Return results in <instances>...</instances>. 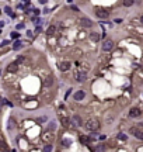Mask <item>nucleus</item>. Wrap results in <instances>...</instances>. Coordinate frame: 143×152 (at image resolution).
<instances>
[{
    "label": "nucleus",
    "mask_w": 143,
    "mask_h": 152,
    "mask_svg": "<svg viewBox=\"0 0 143 152\" xmlns=\"http://www.w3.org/2000/svg\"><path fill=\"white\" fill-rule=\"evenodd\" d=\"M86 128H87V131H97V129L100 128V121L95 120V118L88 120L86 123Z\"/></svg>",
    "instance_id": "nucleus-1"
},
{
    "label": "nucleus",
    "mask_w": 143,
    "mask_h": 152,
    "mask_svg": "<svg viewBox=\"0 0 143 152\" xmlns=\"http://www.w3.org/2000/svg\"><path fill=\"white\" fill-rule=\"evenodd\" d=\"M95 16H97L98 18H107V17L109 16V11L104 10V9H98V10L95 11Z\"/></svg>",
    "instance_id": "nucleus-2"
},
{
    "label": "nucleus",
    "mask_w": 143,
    "mask_h": 152,
    "mask_svg": "<svg viewBox=\"0 0 143 152\" xmlns=\"http://www.w3.org/2000/svg\"><path fill=\"white\" fill-rule=\"evenodd\" d=\"M75 79L77 80V82H86L87 73L86 72H76L75 73Z\"/></svg>",
    "instance_id": "nucleus-3"
},
{
    "label": "nucleus",
    "mask_w": 143,
    "mask_h": 152,
    "mask_svg": "<svg viewBox=\"0 0 143 152\" xmlns=\"http://www.w3.org/2000/svg\"><path fill=\"white\" fill-rule=\"evenodd\" d=\"M112 48H114V41H111V39L104 41V44H103V49L104 51H111Z\"/></svg>",
    "instance_id": "nucleus-4"
},
{
    "label": "nucleus",
    "mask_w": 143,
    "mask_h": 152,
    "mask_svg": "<svg viewBox=\"0 0 143 152\" xmlns=\"http://www.w3.org/2000/svg\"><path fill=\"white\" fill-rule=\"evenodd\" d=\"M131 134H133L137 140L143 141V132H142V131H139L137 128H135V127H133V128H131Z\"/></svg>",
    "instance_id": "nucleus-5"
},
{
    "label": "nucleus",
    "mask_w": 143,
    "mask_h": 152,
    "mask_svg": "<svg viewBox=\"0 0 143 152\" xmlns=\"http://www.w3.org/2000/svg\"><path fill=\"white\" fill-rule=\"evenodd\" d=\"M52 84H53V76H46L45 79H44V87H51Z\"/></svg>",
    "instance_id": "nucleus-6"
},
{
    "label": "nucleus",
    "mask_w": 143,
    "mask_h": 152,
    "mask_svg": "<svg viewBox=\"0 0 143 152\" xmlns=\"http://www.w3.org/2000/svg\"><path fill=\"white\" fill-rule=\"evenodd\" d=\"M72 121H73V124H75L76 127H80V125H83V121H81L80 116H73V117H72Z\"/></svg>",
    "instance_id": "nucleus-7"
},
{
    "label": "nucleus",
    "mask_w": 143,
    "mask_h": 152,
    "mask_svg": "<svg viewBox=\"0 0 143 152\" xmlns=\"http://www.w3.org/2000/svg\"><path fill=\"white\" fill-rule=\"evenodd\" d=\"M59 69H60L62 72L69 70V69H70V62H60V63H59Z\"/></svg>",
    "instance_id": "nucleus-8"
},
{
    "label": "nucleus",
    "mask_w": 143,
    "mask_h": 152,
    "mask_svg": "<svg viewBox=\"0 0 143 152\" xmlns=\"http://www.w3.org/2000/svg\"><path fill=\"white\" fill-rule=\"evenodd\" d=\"M80 23H81V25H83V27H86V28H88V27H91V25H93V21L90 20V18H81Z\"/></svg>",
    "instance_id": "nucleus-9"
},
{
    "label": "nucleus",
    "mask_w": 143,
    "mask_h": 152,
    "mask_svg": "<svg viewBox=\"0 0 143 152\" xmlns=\"http://www.w3.org/2000/svg\"><path fill=\"white\" fill-rule=\"evenodd\" d=\"M52 138H53V134H51V129H49L48 132H45V134L42 135V140L45 141V142H51Z\"/></svg>",
    "instance_id": "nucleus-10"
},
{
    "label": "nucleus",
    "mask_w": 143,
    "mask_h": 152,
    "mask_svg": "<svg viewBox=\"0 0 143 152\" xmlns=\"http://www.w3.org/2000/svg\"><path fill=\"white\" fill-rule=\"evenodd\" d=\"M7 70H9V72H17L18 70V65H17V62H13V63H10V65H9V66H7Z\"/></svg>",
    "instance_id": "nucleus-11"
},
{
    "label": "nucleus",
    "mask_w": 143,
    "mask_h": 152,
    "mask_svg": "<svg viewBox=\"0 0 143 152\" xmlns=\"http://www.w3.org/2000/svg\"><path fill=\"white\" fill-rule=\"evenodd\" d=\"M84 96H86V93H84V92H81V90H79V92H76V93H75V100H83V99H84Z\"/></svg>",
    "instance_id": "nucleus-12"
},
{
    "label": "nucleus",
    "mask_w": 143,
    "mask_h": 152,
    "mask_svg": "<svg viewBox=\"0 0 143 152\" xmlns=\"http://www.w3.org/2000/svg\"><path fill=\"white\" fill-rule=\"evenodd\" d=\"M129 116H131V117H139V116H140V110H139V108H136V107H135V108H132L131 111H129Z\"/></svg>",
    "instance_id": "nucleus-13"
},
{
    "label": "nucleus",
    "mask_w": 143,
    "mask_h": 152,
    "mask_svg": "<svg viewBox=\"0 0 143 152\" xmlns=\"http://www.w3.org/2000/svg\"><path fill=\"white\" fill-rule=\"evenodd\" d=\"M90 141H91V138H90V137H87V135H81V137H80V142H81V144H88Z\"/></svg>",
    "instance_id": "nucleus-14"
},
{
    "label": "nucleus",
    "mask_w": 143,
    "mask_h": 152,
    "mask_svg": "<svg viewBox=\"0 0 143 152\" xmlns=\"http://www.w3.org/2000/svg\"><path fill=\"white\" fill-rule=\"evenodd\" d=\"M90 38H91L93 41H100V34L98 33H91L90 34Z\"/></svg>",
    "instance_id": "nucleus-15"
},
{
    "label": "nucleus",
    "mask_w": 143,
    "mask_h": 152,
    "mask_svg": "<svg viewBox=\"0 0 143 152\" xmlns=\"http://www.w3.org/2000/svg\"><path fill=\"white\" fill-rule=\"evenodd\" d=\"M55 30H56V27H55V25H49V27H48V30H46V34H48V35H52V34L55 33Z\"/></svg>",
    "instance_id": "nucleus-16"
},
{
    "label": "nucleus",
    "mask_w": 143,
    "mask_h": 152,
    "mask_svg": "<svg viewBox=\"0 0 143 152\" xmlns=\"http://www.w3.org/2000/svg\"><path fill=\"white\" fill-rule=\"evenodd\" d=\"M21 45H23V42H21V41H16V42H14V45H13V48L17 51V49H20V48H21Z\"/></svg>",
    "instance_id": "nucleus-17"
},
{
    "label": "nucleus",
    "mask_w": 143,
    "mask_h": 152,
    "mask_svg": "<svg viewBox=\"0 0 143 152\" xmlns=\"http://www.w3.org/2000/svg\"><path fill=\"white\" fill-rule=\"evenodd\" d=\"M133 1H135V0H124V6L129 7V6H132V4H133Z\"/></svg>",
    "instance_id": "nucleus-18"
},
{
    "label": "nucleus",
    "mask_w": 143,
    "mask_h": 152,
    "mask_svg": "<svg viewBox=\"0 0 143 152\" xmlns=\"http://www.w3.org/2000/svg\"><path fill=\"white\" fill-rule=\"evenodd\" d=\"M62 125L63 127H67L69 125V118H62Z\"/></svg>",
    "instance_id": "nucleus-19"
},
{
    "label": "nucleus",
    "mask_w": 143,
    "mask_h": 152,
    "mask_svg": "<svg viewBox=\"0 0 143 152\" xmlns=\"http://www.w3.org/2000/svg\"><path fill=\"white\" fill-rule=\"evenodd\" d=\"M56 128V124H53V121H51V124H49V125H48V129H55Z\"/></svg>",
    "instance_id": "nucleus-20"
},
{
    "label": "nucleus",
    "mask_w": 143,
    "mask_h": 152,
    "mask_svg": "<svg viewBox=\"0 0 143 152\" xmlns=\"http://www.w3.org/2000/svg\"><path fill=\"white\" fill-rule=\"evenodd\" d=\"M62 144H63L65 146H69L70 144H72V141H70V140H63V141H62Z\"/></svg>",
    "instance_id": "nucleus-21"
},
{
    "label": "nucleus",
    "mask_w": 143,
    "mask_h": 152,
    "mask_svg": "<svg viewBox=\"0 0 143 152\" xmlns=\"http://www.w3.org/2000/svg\"><path fill=\"white\" fill-rule=\"evenodd\" d=\"M118 140H122V141H125V140H126V135L121 132V134H118Z\"/></svg>",
    "instance_id": "nucleus-22"
},
{
    "label": "nucleus",
    "mask_w": 143,
    "mask_h": 152,
    "mask_svg": "<svg viewBox=\"0 0 143 152\" xmlns=\"http://www.w3.org/2000/svg\"><path fill=\"white\" fill-rule=\"evenodd\" d=\"M44 151H45V152H49V151H52V145H51V144H48V145H46L45 148H44Z\"/></svg>",
    "instance_id": "nucleus-23"
},
{
    "label": "nucleus",
    "mask_w": 143,
    "mask_h": 152,
    "mask_svg": "<svg viewBox=\"0 0 143 152\" xmlns=\"http://www.w3.org/2000/svg\"><path fill=\"white\" fill-rule=\"evenodd\" d=\"M18 37H20V34H18V33H13L11 34V38H14V39L18 38Z\"/></svg>",
    "instance_id": "nucleus-24"
},
{
    "label": "nucleus",
    "mask_w": 143,
    "mask_h": 152,
    "mask_svg": "<svg viewBox=\"0 0 143 152\" xmlns=\"http://www.w3.org/2000/svg\"><path fill=\"white\" fill-rule=\"evenodd\" d=\"M4 10H6V13H7V14H11V16H13V13H11V10H10V7H6Z\"/></svg>",
    "instance_id": "nucleus-25"
},
{
    "label": "nucleus",
    "mask_w": 143,
    "mask_h": 152,
    "mask_svg": "<svg viewBox=\"0 0 143 152\" xmlns=\"http://www.w3.org/2000/svg\"><path fill=\"white\" fill-rule=\"evenodd\" d=\"M72 10H73V11H79V9H77L76 6H72Z\"/></svg>",
    "instance_id": "nucleus-26"
},
{
    "label": "nucleus",
    "mask_w": 143,
    "mask_h": 152,
    "mask_svg": "<svg viewBox=\"0 0 143 152\" xmlns=\"http://www.w3.org/2000/svg\"><path fill=\"white\" fill-rule=\"evenodd\" d=\"M115 23H116V24H121V23H122V20H121V18H116V20H115Z\"/></svg>",
    "instance_id": "nucleus-27"
},
{
    "label": "nucleus",
    "mask_w": 143,
    "mask_h": 152,
    "mask_svg": "<svg viewBox=\"0 0 143 152\" xmlns=\"http://www.w3.org/2000/svg\"><path fill=\"white\" fill-rule=\"evenodd\" d=\"M41 3H46V0H39Z\"/></svg>",
    "instance_id": "nucleus-28"
},
{
    "label": "nucleus",
    "mask_w": 143,
    "mask_h": 152,
    "mask_svg": "<svg viewBox=\"0 0 143 152\" xmlns=\"http://www.w3.org/2000/svg\"><path fill=\"white\" fill-rule=\"evenodd\" d=\"M140 20H142V23H143V17H142V18H140Z\"/></svg>",
    "instance_id": "nucleus-29"
}]
</instances>
